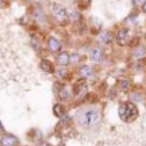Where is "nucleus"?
<instances>
[{
	"label": "nucleus",
	"instance_id": "nucleus-1",
	"mask_svg": "<svg viewBox=\"0 0 146 146\" xmlns=\"http://www.w3.org/2000/svg\"><path fill=\"white\" fill-rule=\"evenodd\" d=\"M77 121L86 129H94L101 121L100 111L94 108H83L77 113Z\"/></svg>",
	"mask_w": 146,
	"mask_h": 146
},
{
	"label": "nucleus",
	"instance_id": "nucleus-2",
	"mask_svg": "<svg viewBox=\"0 0 146 146\" xmlns=\"http://www.w3.org/2000/svg\"><path fill=\"white\" fill-rule=\"evenodd\" d=\"M118 115L121 120L126 123H132L139 115L137 108L130 102H123L119 105Z\"/></svg>",
	"mask_w": 146,
	"mask_h": 146
},
{
	"label": "nucleus",
	"instance_id": "nucleus-3",
	"mask_svg": "<svg viewBox=\"0 0 146 146\" xmlns=\"http://www.w3.org/2000/svg\"><path fill=\"white\" fill-rule=\"evenodd\" d=\"M88 91V86L83 79L79 80L74 84L73 86V93L74 95L76 96L78 99L83 98L87 93Z\"/></svg>",
	"mask_w": 146,
	"mask_h": 146
},
{
	"label": "nucleus",
	"instance_id": "nucleus-4",
	"mask_svg": "<svg viewBox=\"0 0 146 146\" xmlns=\"http://www.w3.org/2000/svg\"><path fill=\"white\" fill-rule=\"evenodd\" d=\"M53 14L58 21H64L67 17L66 10L63 6L56 5L53 7Z\"/></svg>",
	"mask_w": 146,
	"mask_h": 146
},
{
	"label": "nucleus",
	"instance_id": "nucleus-5",
	"mask_svg": "<svg viewBox=\"0 0 146 146\" xmlns=\"http://www.w3.org/2000/svg\"><path fill=\"white\" fill-rule=\"evenodd\" d=\"M129 40V32L128 29H121L117 35V42L121 46L126 45Z\"/></svg>",
	"mask_w": 146,
	"mask_h": 146
},
{
	"label": "nucleus",
	"instance_id": "nucleus-6",
	"mask_svg": "<svg viewBox=\"0 0 146 146\" xmlns=\"http://www.w3.org/2000/svg\"><path fill=\"white\" fill-rule=\"evenodd\" d=\"M18 143V139L15 137L11 135H7L3 137L1 141L2 146H15Z\"/></svg>",
	"mask_w": 146,
	"mask_h": 146
},
{
	"label": "nucleus",
	"instance_id": "nucleus-7",
	"mask_svg": "<svg viewBox=\"0 0 146 146\" xmlns=\"http://www.w3.org/2000/svg\"><path fill=\"white\" fill-rule=\"evenodd\" d=\"M40 67L42 70L48 73H53L55 71L54 65L48 60H42L40 64Z\"/></svg>",
	"mask_w": 146,
	"mask_h": 146
},
{
	"label": "nucleus",
	"instance_id": "nucleus-8",
	"mask_svg": "<svg viewBox=\"0 0 146 146\" xmlns=\"http://www.w3.org/2000/svg\"><path fill=\"white\" fill-rule=\"evenodd\" d=\"M70 62V56L66 52H62L58 55L57 58V63L60 65H66L68 64Z\"/></svg>",
	"mask_w": 146,
	"mask_h": 146
},
{
	"label": "nucleus",
	"instance_id": "nucleus-9",
	"mask_svg": "<svg viewBox=\"0 0 146 146\" xmlns=\"http://www.w3.org/2000/svg\"><path fill=\"white\" fill-rule=\"evenodd\" d=\"M48 45H49V48L52 51H57L61 48V44H60L59 42L56 39L53 38V37L50 38L48 41Z\"/></svg>",
	"mask_w": 146,
	"mask_h": 146
},
{
	"label": "nucleus",
	"instance_id": "nucleus-10",
	"mask_svg": "<svg viewBox=\"0 0 146 146\" xmlns=\"http://www.w3.org/2000/svg\"><path fill=\"white\" fill-rule=\"evenodd\" d=\"M53 112H54V114L56 115L57 117L61 118V117L64 115L65 108L62 105L57 104V105H56L53 107Z\"/></svg>",
	"mask_w": 146,
	"mask_h": 146
},
{
	"label": "nucleus",
	"instance_id": "nucleus-11",
	"mask_svg": "<svg viewBox=\"0 0 146 146\" xmlns=\"http://www.w3.org/2000/svg\"><path fill=\"white\" fill-rule=\"evenodd\" d=\"M80 73L83 78H90L93 75V71L89 66H83L80 69Z\"/></svg>",
	"mask_w": 146,
	"mask_h": 146
},
{
	"label": "nucleus",
	"instance_id": "nucleus-12",
	"mask_svg": "<svg viewBox=\"0 0 146 146\" xmlns=\"http://www.w3.org/2000/svg\"><path fill=\"white\" fill-rule=\"evenodd\" d=\"M101 57V52L99 48H94L92 50L91 53V58L93 62H96L100 61Z\"/></svg>",
	"mask_w": 146,
	"mask_h": 146
},
{
	"label": "nucleus",
	"instance_id": "nucleus-13",
	"mask_svg": "<svg viewBox=\"0 0 146 146\" xmlns=\"http://www.w3.org/2000/svg\"><path fill=\"white\" fill-rule=\"evenodd\" d=\"M113 35H112L110 32H104V33L102 34L101 36H100L101 40L102 42H104L105 43H109V42H110L112 41V40H113Z\"/></svg>",
	"mask_w": 146,
	"mask_h": 146
},
{
	"label": "nucleus",
	"instance_id": "nucleus-14",
	"mask_svg": "<svg viewBox=\"0 0 146 146\" xmlns=\"http://www.w3.org/2000/svg\"><path fill=\"white\" fill-rule=\"evenodd\" d=\"M90 4V0H80L79 7L82 8V10H85L88 7Z\"/></svg>",
	"mask_w": 146,
	"mask_h": 146
},
{
	"label": "nucleus",
	"instance_id": "nucleus-15",
	"mask_svg": "<svg viewBox=\"0 0 146 146\" xmlns=\"http://www.w3.org/2000/svg\"><path fill=\"white\" fill-rule=\"evenodd\" d=\"M60 96H61V98L64 100H66L67 99L70 97V93H69L68 91H65V90H62L61 92H60Z\"/></svg>",
	"mask_w": 146,
	"mask_h": 146
},
{
	"label": "nucleus",
	"instance_id": "nucleus-16",
	"mask_svg": "<svg viewBox=\"0 0 146 146\" xmlns=\"http://www.w3.org/2000/svg\"><path fill=\"white\" fill-rule=\"evenodd\" d=\"M121 86L123 87V88H126L128 87V82L126 81H123L121 83Z\"/></svg>",
	"mask_w": 146,
	"mask_h": 146
},
{
	"label": "nucleus",
	"instance_id": "nucleus-17",
	"mask_svg": "<svg viewBox=\"0 0 146 146\" xmlns=\"http://www.w3.org/2000/svg\"><path fill=\"white\" fill-rule=\"evenodd\" d=\"M143 12H144V13H146V2H145V3L143 4Z\"/></svg>",
	"mask_w": 146,
	"mask_h": 146
},
{
	"label": "nucleus",
	"instance_id": "nucleus-18",
	"mask_svg": "<svg viewBox=\"0 0 146 146\" xmlns=\"http://www.w3.org/2000/svg\"><path fill=\"white\" fill-rule=\"evenodd\" d=\"M28 1H32V0H28Z\"/></svg>",
	"mask_w": 146,
	"mask_h": 146
},
{
	"label": "nucleus",
	"instance_id": "nucleus-19",
	"mask_svg": "<svg viewBox=\"0 0 146 146\" xmlns=\"http://www.w3.org/2000/svg\"><path fill=\"white\" fill-rule=\"evenodd\" d=\"M48 146H50V145H48Z\"/></svg>",
	"mask_w": 146,
	"mask_h": 146
}]
</instances>
